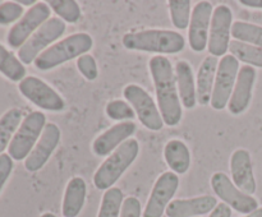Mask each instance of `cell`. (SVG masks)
I'll return each mask as SVG.
<instances>
[{
    "label": "cell",
    "mask_w": 262,
    "mask_h": 217,
    "mask_svg": "<svg viewBox=\"0 0 262 217\" xmlns=\"http://www.w3.org/2000/svg\"><path fill=\"white\" fill-rule=\"evenodd\" d=\"M232 36L234 37V40L262 49L261 26L243 22V20H235L232 26Z\"/></svg>",
    "instance_id": "obj_27"
},
{
    "label": "cell",
    "mask_w": 262,
    "mask_h": 217,
    "mask_svg": "<svg viewBox=\"0 0 262 217\" xmlns=\"http://www.w3.org/2000/svg\"><path fill=\"white\" fill-rule=\"evenodd\" d=\"M148 68L155 86L158 107L163 116L164 124L168 127H176L181 123L183 111L173 65L168 58L158 55L150 59Z\"/></svg>",
    "instance_id": "obj_1"
},
{
    "label": "cell",
    "mask_w": 262,
    "mask_h": 217,
    "mask_svg": "<svg viewBox=\"0 0 262 217\" xmlns=\"http://www.w3.org/2000/svg\"><path fill=\"white\" fill-rule=\"evenodd\" d=\"M66 32V23L60 18L53 17L43 23L27 41L25 45L18 50V58L20 63L28 64L35 63L37 56L46 50L49 45L58 40Z\"/></svg>",
    "instance_id": "obj_6"
},
{
    "label": "cell",
    "mask_w": 262,
    "mask_h": 217,
    "mask_svg": "<svg viewBox=\"0 0 262 217\" xmlns=\"http://www.w3.org/2000/svg\"><path fill=\"white\" fill-rule=\"evenodd\" d=\"M212 13L214 7L210 2H199L193 8L188 27V42L196 53H201L207 47Z\"/></svg>",
    "instance_id": "obj_14"
},
{
    "label": "cell",
    "mask_w": 262,
    "mask_h": 217,
    "mask_svg": "<svg viewBox=\"0 0 262 217\" xmlns=\"http://www.w3.org/2000/svg\"><path fill=\"white\" fill-rule=\"evenodd\" d=\"M106 115L112 120L117 122H133L136 116V112L133 107L124 100H112L107 102L105 107Z\"/></svg>",
    "instance_id": "obj_31"
},
{
    "label": "cell",
    "mask_w": 262,
    "mask_h": 217,
    "mask_svg": "<svg viewBox=\"0 0 262 217\" xmlns=\"http://www.w3.org/2000/svg\"><path fill=\"white\" fill-rule=\"evenodd\" d=\"M142 208H141V202L136 197H127L123 202L122 211L119 217H141Z\"/></svg>",
    "instance_id": "obj_34"
},
{
    "label": "cell",
    "mask_w": 262,
    "mask_h": 217,
    "mask_svg": "<svg viewBox=\"0 0 262 217\" xmlns=\"http://www.w3.org/2000/svg\"><path fill=\"white\" fill-rule=\"evenodd\" d=\"M140 152V143L135 138H129L117 148L100 165L94 175V185L99 190H107L122 178L127 168L132 165Z\"/></svg>",
    "instance_id": "obj_4"
},
{
    "label": "cell",
    "mask_w": 262,
    "mask_h": 217,
    "mask_svg": "<svg viewBox=\"0 0 262 217\" xmlns=\"http://www.w3.org/2000/svg\"><path fill=\"white\" fill-rule=\"evenodd\" d=\"M22 111L17 107L10 109L0 117V155L9 147L15 132L22 123Z\"/></svg>",
    "instance_id": "obj_24"
},
{
    "label": "cell",
    "mask_w": 262,
    "mask_h": 217,
    "mask_svg": "<svg viewBox=\"0 0 262 217\" xmlns=\"http://www.w3.org/2000/svg\"><path fill=\"white\" fill-rule=\"evenodd\" d=\"M217 201L212 196H200L188 199H174L166 208L168 217H199L214 211Z\"/></svg>",
    "instance_id": "obj_19"
},
{
    "label": "cell",
    "mask_w": 262,
    "mask_h": 217,
    "mask_svg": "<svg viewBox=\"0 0 262 217\" xmlns=\"http://www.w3.org/2000/svg\"><path fill=\"white\" fill-rule=\"evenodd\" d=\"M18 89L28 101L40 109L58 112L66 107L63 97L53 87L35 76H28L22 79L18 84Z\"/></svg>",
    "instance_id": "obj_11"
},
{
    "label": "cell",
    "mask_w": 262,
    "mask_h": 217,
    "mask_svg": "<svg viewBox=\"0 0 262 217\" xmlns=\"http://www.w3.org/2000/svg\"><path fill=\"white\" fill-rule=\"evenodd\" d=\"M238 71H239V61L232 54L223 56L217 65L214 91H212L211 102H210L212 109L220 111L225 109V106H228L235 82H237Z\"/></svg>",
    "instance_id": "obj_8"
},
{
    "label": "cell",
    "mask_w": 262,
    "mask_h": 217,
    "mask_svg": "<svg viewBox=\"0 0 262 217\" xmlns=\"http://www.w3.org/2000/svg\"><path fill=\"white\" fill-rule=\"evenodd\" d=\"M23 7L17 2H5L0 4V25H10L23 17Z\"/></svg>",
    "instance_id": "obj_32"
},
{
    "label": "cell",
    "mask_w": 262,
    "mask_h": 217,
    "mask_svg": "<svg viewBox=\"0 0 262 217\" xmlns=\"http://www.w3.org/2000/svg\"><path fill=\"white\" fill-rule=\"evenodd\" d=\"M209 217H232V208L225 203H217Z\"/></svg>",
    "instance_id": "obj_36"
},
{
    "label": "cell",
    "mask_w": 262,
    "mask_h": 217,
    "mask_svg": "<svg viewBox=\"0 0 262 217\" xmlns=\"http://www.w3.org/2000/svg\"><path fill=\"white\" fill-rule=\"evenodd\" d=\"M164 158L169 168L176 174H186L191 166V152L181 139L169 140L164 148Z\"/></svg>",
    "instance_id": "obj_23"
},
{
    "label": "cell",
    "mask_w": 262,
    "mask_h": 217,
    "mask_svg": "<svg viewBox=\"0 0 262 217\" xmlns=\"http://www.w3.org/2000/svg\"><path fill=\"white\" fill-rule=\"evenodd\" d=\"M179 186V178L173 171H165L158 178L143 211V217H163Z\"/></svg>",
    "instance_id": "obj_13"
},
{
    "label": "cell",
    "mask_w": 262,
    "mask_h": 217,
    "mask_svg": "<svg viewBox=\"0 0 262 217\" xmlns=\"http://www.w3.org/2000/svg\"><path fill=\"white\" fill-rule=\"evenodd\" d=\"M219 61L215 56L209 55L202 61L196 77V89H197V102L202 106L210 105L211 102L212 91H214L215 77Z\"/></svg>",
    "instance_id": "obj_21"
},
{
    "label": "cell",
    "mask_w": 262,
    "mask_h": 217,
    "mask_svg": "<svg viewBox=\"0 0 262 217\" xmlns=\"http://www.w3.org/2000/svg\"><path fill=\"white\" fill-rule=\"evenodd\" d=\"M49 19H50V7L48 3L37 2L10 28L7 38L8 45L10 47L20 49L26 41Z\"/></svg>",
    "instance_id": "obj_9"
},
{
    "label": "cell",
    "mask_w": 262,
    "mask_h": 217,
    "mask_svg": "<svg viewBox=\"0 0 262 217\" xmlns=\"http://www.w3.org/2000/svg\"><path fill=\"white\" fill-rule=\"evenodd\" d=\"M243 217H262V207H258V208L256 209V211H253L252 213L246 214V216Z\"/></svg>",
    "instance_id": "obj_38"
},
{
    "label": "cell",
    "mask_w": 262,
    "mask_h": 217,
    "mask_svg": "<svg viewBox=\"0 0 262 217\" xmlns=\"http://www.w3.org/2000/svg\"><path fill=\"white\" fill-rule=\"evenodd\" d=\"M48 5L55 12L58 18L68 23H77L81 19V8L74 0H50Z\"/></svg>",
    "instance_id": "obj_29"
},
{
    "label": "cell",
    "mask_w": 262,
    "mask_h": 217,
    "mask_svg": "<svg viewBox=\"0 0 262 217\" xmlns=\"http://www.w3.org/2000/svg\"><path fill=\"white\" fill-rule=\"evenodd\" d=\"M13 170V158L7 153L0 155V191L9 179Z\"/></svg>",
    "instance_id": "obj_35"
},
{
    "label": "cell",
    "mask_w": 262,
    "mask_h": 217,
    "mask_svg": "<svg viewBox=\"0 0 262 217\" xmlns=\"http://www.w3.org/2000/svg\"><path fill=\"white\" fill-rule=\"evenodd\" d=\"M77 68L87 81H95L99 76L96 60H95L94 56L89 55V54H84L77 59Z\"/></svg>",
    "instance_id": "obj_33"
},
{
    "label": "cell",
    "mask_w": 262,
    "mask_h": 217,
    "mask_svg": "<svg viewBox=\"0 0 262 217\" xmlns=\"http://www.w3.org/2000/svg\"><path fill=\"white\" fill-rule=\"evenodd\" d=\"M0 4H2V3H0Z\"/></svg>",
    "instance_id": "obj_41"
},
{
    "label": "cell",
    "mask_w": 262,
    "mask_h": 217,
    "mask_svg": "<svg viewBox=\"0 0 262 217\" xmlns=\"http://www.w3.org/2000/svg\"><path fill=\"white\" fill-rule=\"evenodd\" d=\"M18 4H20V5H35L36 3L37 2H33V0H19V2H17Z\"/></svg>",
    "instance_id": "obj_39"
},
{
    "label": "cell",
    "mask_w": 262,
    "mask_h": 217,
    "mask_svg": "<svg viewBox=\"0 0 262 217\" xmlns=\"http://www.w3.org/2000/svg\"><path fill=\"white\" fill-rule=\"evenodd\" d=\"M40 217H56L54 213H50V212H45V213L41 214Z\"/></svg>",
    "instance_id": "obj_40"
},
{
    "label": "cell",
    "mask_w": 262,
    "mask_h": 217,
    "mask_svg": "<svg viewBox=\"0 0 262 217\" xmlns=\"http://www.w3.org/2000/svg\"><path fill=\"white\" fill-rule=\"evenodd\" d=\"M241 4L248 8H255V9H262V0H241Z\"/></svg>",
    "instance_id": "obj_37"
},
{
    "label": "cell",
    "mask_w": 262,
    "mask_h": 217,
    "mask_svg": "<svg viewBox=\"0 0 262 217\" xmlns=\"http://www.w3.org/2000/svg\"><path fill=\"white\" fill-rule=\"evenodd\" d=\"M94 46V40L89 33L78 32L58 41L37 56L35 66L40 70H50L72 59L89 53Z\"/></svg>",
    "instance_id": "obj_3"
},
{
    "label": "cell",
    "mask_w": 262,
    "mask_h": 217,
    "mask_svg": "<svg viewBox=\"0 0 262 217\" xmlns=\"http://www.w3.org/2000/svg\"><path fill=\"white\" fill-rule=\"evenodd\" d=\"M210 183L215 194L222 199L223 203L228 204L234 211L243 214H250L258 208L257 199L239 190L227 174L215 173L211 176Z\"/></svg>",
    "instance_id": "obj_10"
},
{
    "label": "cell",
    "mask_w": 262,
    "mask_h": 217,
    "mask_svg": "<svg viewBox=\"0 0 262 217\" xmlns=\"http://www.w3.org/2000/svg\"><path fill=\"white\" fill-rule=\"evenodd\" d=\"M86 181L81 176H74L68 181L61 204L64 217H77L81 213L86 201Z\"/></svg>",
    "instance_id": "obj_22"
},
{
    "label": "cell",
    "mask_w": 262,
    "mask_h": 217,
    "mask_svg": "<svg viewBox=\"0 0 262 217\" xmlns=\"http://www.w3.org/2000/svg\"><path fill=\"white\" fill-rule=\"evenodd\" d=\"M233 13L228 5H217L214 9L209 32V49L210 55L219 58L225 56L229 50L230 35H232Z\"/></svg>",
    "instance_id": "obj_12"
},
{
    "label": "cell",
    "mask_w": 262,
    "mask_h": 217,
    "mask_svg": "<svg viewBox=\"0 0 262 217\" xmlns=\"http://www.w3.org/2000/svg\"><path fill=\"white\" fill-rule=\"evenodd\" d=\"M229 50L238 61H243L253 68H262V49L241 41H230Z\"/></svg>",
    "instance_id": "obj_25"
},
{
    "label": "cell",
    "mask_w": 262,
    "mask_h": 217,
    "mask_svg": "<svg viewBox=\"0 0 262 217\" xmlns=\"http://www.w3.org/2000/svg\"><path fill=\"white\" fill-rule=\"evenodd\" d=\"M256 76H257V73H256V69L253 66L245 65L239 68L237 82H235L232 97H230L229 104H228L230 114L239 115L250 106Z\"/></svg>",
    "instance_id": "obj_17"
},
{
    "label": "cell",
    "mask_w": 262,
    "mask_h": 217,
    "mask_svg": "<svg viewBox=\"0 0 262 217\" xmlns=\"http://www.w3.org/2000/svg\"><path fill=\"white\" fill-rule=\"evenodd\" d=\"M136 124L133 122H122L113 125L107 130L99 135L92 143V151L96 156L104 157L109 156L117 150L119 146H122L125 140L129 139L135 134Z\"/></svg>",
    "instance_id": "obj_18"
},
{
    "label": "cell",
    "mask_w": 262,
    "mask_h": 217,
    "mask_svg": "<svg viewBox=\"0 0 262 217\" xmlns=\"http://www.w3.org/2000/svg\"><path fill=\"white\" fill-rule=\"evenodd\" d=\"M46 125V116L41 111H32L22 120L15 132L9 147L8 155L14 161H22L28 157L31 151L40 139Z\"/></svg>",
    "instance_id": "obj_5"
},
{
    "label": "cell",
    "mask_w": 262,
    "mask_h": 217,
    "mask_svg": "<svg viewBox=\"0 0 262 217\" xmlns=\"http://www.w3.org/2000/svg\"><path fill=\"white\" fill-rule=\"evenodd\" d=\"M123 45L128 50L158 54H178L186 47L181 33L169 30H145L124 35Z\"/></svg>",
    "instance_id": "obj_2"
},
{
    "label": "cell",
    "mask_w": 262,
    "mask_h": 217,
    "mask_svg": "<svg viewBox=\"0 0 262 217\" xmlns=\"http://www.w3.org/2000/svg\"><path fill=\"white\" fill-rule=\"evenodd\" d=\"M174 73H176L177 88L182 105L184 109H193L197 102V89L191 64L186 60L177 61Z\"/></svg>",
    "instance_id": "obj_20"
},
{
    "label": "cell",
    "mask_w": 262,
    "mask_h": 217,
    "mask_svg": "<svg viewBox=\"0 0 262 217\" xmlns=\"http://www.w3.org/2000/svg\"><path fill=\"white\" fill-rule=\"evenodd\" d=\"M230 173H232V181L239 190L248 196L256 193L257 184L253 174L252 160L247 150L239 148L233 152L230 157Z\"/></svg>",
    "instance_id": "obj_16"
},
{
    "label": "cell",
    "mask_w": 262,
    "mask_h": 217,
    "mask_svg": "<svg viewBox=\"0 0 262 217\" xmlns=\"http://www.w3.org/2000/svg\"><path fill=\"white\" fill-rule=\"evenodd\" d=\"M123 202H124V196L119 188L113 186V188L107 189L102 196L101 206H100L97 217H119Z\"/></svg>",
    "instance_id": "obj_28"
},
{
    "label": "cell",
    "mask_w": 262,
    "mask_h": 217,
    "mask_svg": "<svg viewBox=\"0 0 262 217\" xmlns=\"http://www.w3.org/2000/svg\"><path fill=\"white\" fill-rule=\"evenodd\" d=\"M191 5L189 0H170L169 2V10L173 25L178 30H186L189 27L191 22Z\"/></svg>",
    "instance_id": "obj_30"
},
{
    "label": "cell",
    "mask_w": 262,
    "mask_h": 217,
    "mask_svg": "<svg viewBox=\"0 0 262 217\" xmlns=\"http://www.w3.org/2000/svg\"><path fill=\"white\" fill-rule=\"evenodd\" d=\"M124 99L133 107L141 124L152 132L163 129L164 120L152 97L138 84H128L123 91Z\"/></svg>",
    "instance_id": "obj_7"
},
{
    "label": "cell",
    "mask_w": 262,
    "mask_h": 217,
    "mask_svg": "<svg viewBox=\"0 0 262 217\" xmlns=\"http://www.w3.org/2000/svg\"><path fill=\"white\" fill-rule=\"evenodd\" d=\"M0 73L13 82L26 78V68L18 58L0 43Z\"/></svg>",
    "instance_id": "obj_26"
},
{
    "label": "cell",
    "mask_w": 262,
    "mask_h": 217,
    "mask_svg": "<svg viewBox=\"0 0 262 217\" xmlns=\"http://www.w3.org/2000/svg\"><path fill=\"white\" fill-rule=\"evenodd\" d=\"M60 137L61 133L58 125L54 123H48L38 142L36 143L33 150L25 160V167L30 173H36V171L41 170L49 161L50 156L53 155L55 148L58 147Z\"/></svg>",
    "instance_id": "obj_15"
}]
</instances>
